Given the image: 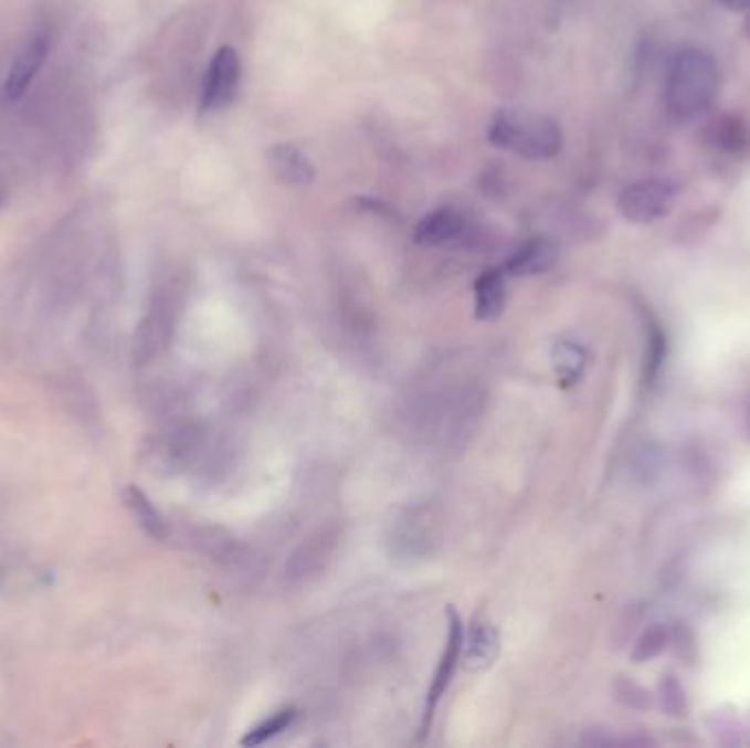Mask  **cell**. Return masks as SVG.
I'll return each instance as SVG.
<instances>
[{
  "instance_id": "30bf717a",
  "label": "cell",
  "mask_w": 750,
  "mask_h": 748,
  "mask_svg": "<svg viewBox=\"0 0 750 748\" xmlns=\"http://www.w3.org/2000/svg\"><path fill=\"white\" fill-rule=\"evenodd\" d=\"M560 260V244L551 238H534L516 249L503 271L514 277H534L551 271Z\"/></svg>"
},
{
  "instance_id": "52a82bcc",
  "label": "cell",
  "mask_w": 750,
  "mask_h": 748,
  "mask_svg": "<svg viewBox=\"0 0 750 748\" xmlns=\"http://www.w3.org/2000/svg\"><path fill=\"white\" fill-rule=\"evenodd\" d=\"M340 540L338 527H325L305 538L299 547L293 551L291 560L286 562V578L293 584L309 582L311 578L320 576L331 560Z\"/></svg>"
},
{
  "instance_id": "ba28073f",
  "label": "cell",
  "mask_w": 750,
  "mask_h": 748,
  "mask_svg": "<svg viewBox=\"0 0 750 748\" xmlns=\"http://www.w3.org/2000/svg\"><path fill=\"white\" fill-rule=\"evenodd\" d=\"M202 446H204L202 429L193 424H180L160 433L151 444L150 454L158 467L167 472H180L196 461Z\"/></svg>"
},
{
  "instance_id": "7a4b0ae2",
  "label": "cell",
  "mask_w": 750,
  "mask_h": 748,
  "mask_svg": "<svg viewBox=\"0 0 750 748\" xmlns=\"http://www.w3.org/2000/svg\"><path fill=\"white\" fill-rule=\"evenodd\" d=\"M487 139L494 148L527 160L556 158L564 146V135L556 119L518 108L498 110L489 124Z\"/></svg>"
},
{
  "instance_id": "277c9868",
  "label": "cell",
  "mask_w": 750,
  "mask_h": 748,
  "mask_svg": "<svg viewBox=\"0 0 750 748\" xmlns=\"http://www.w3.org/2000/svg\"><path fill=\"white\" fill-rule=\"evenodd\" d=\"M678 189L669 180L645 178L627 185L616 200L619 213L632 224H652L672 213Z\"/></svg>"
},
{
  "instance_id": "8992f818",
  "label": "cell",
  "mask_w": 750,
  "mask_h": 748,
  "mask_svg": "<svg viewBox=\"0 0 750 748\" xmlns=\"http://www.w3.org/2000/svg\"><path fill=\"white\" fill-rule=\"evenodd\" d=\"M242 64L233 46H222L215 51L200 93V113L211 115L231 106L240 88Z\"/></svg>"
},
{
  "instance_id": "e0dca14e",
  "label": "cell",
  "mask_w": 750,
  "mask_h": 748,
  "mask_svg": "<svg viewBox=\"0 0 750 748\" xmlns=\"http://www.w3.org/2000/svg\"><path fill=\"white\" fill-rule=\"evenodd\" d=\"M297 718V712L293 707L288 709H282L277 714H273L271 718H266L264 723H260L255 729H251L244 738H242V745L244 747H260V745H266L268 740L282 736L284 731H288L293 727Z\"/></svg>"
},
{
  "instance_id": "5bb4252c",
  "label": "cell",
  "mask_w": 750,
  "mask_h": 748,
  "mask_svg": "<svg viewBox=\"0 0 750 748\" xmlns=\"http://www.w3.org/2000/svg\"><path fill=\"white\" fill-rule=\"evenodd\" d=\"M463 647H465V665L469 672L487 670L496 661L498 650H500V639H498L496 628L487 621H476Z\"/></svg>"
},
{
  "instance_id": "ac0fdd59",
  "label": "cell",
  "mask_w": 750,
  "mask_h": 748,
  "mask_svg": "<svg viewBox=\"0 0 750 748\" xmlns=\"http://www.w3.org/2000/svg\"><path fill=\"white\" fill-rule=\"evenodd\" d=\"M725 4H729L731 9H747L750 7V0H725Z\"/></svg>"
},
{
  "instance_id": "5b68a950",
  "label": "cell",
  "mask_w": 750,
  "mask_h": 748,
  "mask_svg": "<svg viewBox=\"0 0 750 748\" xmlns=\"http://www.w3.org/2000/svg\"><path fill=\"white\" fill-rule=\"evenodd\" d=\"M446 621H448V636H446V645L442 652V659L437 663V670L433 674V683L429 687L426 694V703H424V714H422V727H420V738L422 742L429 738L433 720H435V712L442 703V698L446 696L448 687H451L452 676L456 672L458 659L463 654V643H465V632H463V621L456 612L454 605L446 608Z\"/></svg>"
},
{
  "instance_id": "7c38bea8",
  "label": "cell",
  "mask_w": 750,
  "mask_h": 748,
  "mask_svg": "<svg viewBox=\"0 0 750 748\" xmlns=\"http://www.w3.org/2000/svg\"><path fill=\"white\" fill-rule=\"evenodd\" d=\"M463 233H465V220L461 218V213L451 207H442V209L431 211L418 222L413 231V240L420 246L437 249V246L454 244L458 238H463Z\"/></svg>"
},
{
  "instance_id": "9c48e42d",
  "label": "cell",
  "mask_w": 750,
  "mask_h": 748,
  "mask_svg": "<svg viewBox=\"0 0 750 748\" xmlns=\"http://www.w3.org/2000/svg\"><path fill=\"white\" fill-rule=\"evenodd\" d=\"M51 38L53 35H51L49 29H38L27 38V42L22 44V49L13 57L9 73H7L4 93H7L9 99H18L27 93V88L31 86L35 75L40 73L42 64L46 62V55L51 51Z\"/></svg>"
},
{
  "instance_id": "3957f363",
  "label": "cell",
  "mask_w": 750,
  "mask_h": 748,
  "mask_svg": "<svg viewBox=\"0 0 750 748\" xmlns=\"http://www.w3.org/2000/svg\"><path fill=\"white\" fill-rule=\"evenodd\" d=\"M389 551L400 560H426L442 545V516L435 505L404 509L389 529Z\"/></svg>"
},
{
  "instance_id": "6da1fadb",
  "label": "cell",
  "mask_w": 750,
  "mask_h": 748,
  "mask_svg": "<svg viewBox=\"0 0 750 748\" xmlns=\"http://www.w3.org/2000/svg\"><path fill=\"white\" fill-rule=\"evenodd\" d=\"M720 71L714 57L700 49L674 55L665 77V108L672 119L687 124L705 115L718 97Z\"/></svg>"
},
{
  "instance_id": "4fadbf2b",
  "label": "cell",
  "mask_w": 750,
  "mask_h": 748,
  "mask_svg": "<svg viewBox=\"0 0 750 748\" xmlns=\"http://www.w3.org/2000/svg\"><path fill=\"white\" fill-rule=\"evenodd\" d=\"M507 301L505 271L489 268L474 282V316L478 320H494L503 314Z\"/></svg>"
},
{
  "instance_id": "2e32d148",
  "label": "cell",
  "mask_w": 750,
  "mask_h": 748,
  "mask_svg": "<svg viewBox=\"0 0 750 748\" xmlns=\"http://www.w3.org/2000/svg\"><path fill=\"white\" fill-rule=\"evenodd\" d=\"M553 367L564 387L575 384L587 367V351L575 340H560L553 347Z\"/></svg>"
},
{
  "instance_id": "9a60e30c",
  "label": "cell",
  "mask_w": 750,
  "mask_h": 748,
  "mask_svg": "<svg viewBox=\"0 0 750 748\" xmlns=\"http://www.w3.org/2000/svg\"><path fill=\"white\" fill-rule=\"evenodd\" d=\"M124 503L126 507L130 509V514L135 516L137 525L154 538V540H162L167 538V523L165 518L160 516V512L154 507V503L150 501V496L139 489L137 485H128L124 489Z\"/></svg>"
},
{
  "instance_id": "8fae6325",
  "label": "cell",
  "mask_w": 750,
  "mask_h": 748,
  "mask_svg": "<svg viewBox=\"0 0 750 748\" xmlns=\"http://www.w3.org/2000/svg\"><path fill=\"white\" fill-rule=\"evenodd\" d=\"M266 160L275 180L286 187H307L316 178L314 162L295 144H275L266 151Z\"/></svg>"
},
{
  "instance_id": "d6986e66",
  "label": "cell",
  "mask_w": 750,
  "mask_h": 748,
  "mask_svg": "<svg viewBox=\"0 0 750 748\" xmlns=\"http://www.w3.org/2000/svg\"><path fill=\"white\" fill-rule=\"evenodd\" d=\"M0 200H2V193H0Z\"/></svg>"
}]
</instances>
